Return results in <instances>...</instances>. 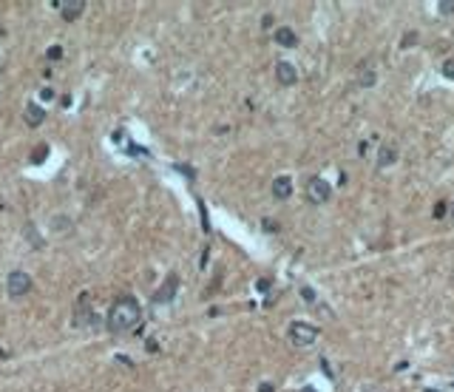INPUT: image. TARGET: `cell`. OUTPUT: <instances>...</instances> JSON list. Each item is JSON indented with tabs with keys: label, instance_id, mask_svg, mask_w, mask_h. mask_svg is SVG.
<instances>
[{
	"label": "cell",
	"instance_id": "1",
	"mask_svg": "<svg viewBox=\"0 0 454 392\" xmlns=\"http://www.w3.org/2000/svg\"><path fill=\"white\" fill-rule=\"evenodd\" d=\"M142 318V307L134 296H120L108 310V318H105V327L111 332H128L131 327H136Z\"/></svg>",
	"mask_w": 454,
	"mask_h": 392
},
{
	"label": "cell",
	"instance_id": "2",
	"mask_svg": "<svg viewBox=\"0 0 454 392\" xmlns=\"http://www.w3.org/2000/svg\"><path fill=\"white\" fill-rule=\"evenodd\" d=\"M287 338L292 347H312L315 338H318V327H312L306 321H292L287 327Z\"/></svg>",
	"mask_w": 454,
	"mask_h": 392
},
{
	"label": "cell",
	"instance_id": "3",
	"mask_svg": "<svg viewBox=\"0 0 454 392\" xmlns=\"http://www.w3.org/2000/svg\"><path fill=\"white\" fill-rule=\"evenodd\" d=\"M100 321H102V318H100V315H96L94 310L86 304V296H82V298H80V304L74 307L71 324H74L77 330H96V327H100Z\"/></svg>",
	"mask_w": 454,
	"mask_h": 392
},
{
	"label": "cell",
	"instance_id": "4",
	"mask_svg": "<svg viewBox=\"0 0 454 392\" xmlns=\"http://www.w3.org/2000/svg\"><path fill=\"white\" fill-rule=\"evenodd\" d=\"M330 196H332V185L326 179H321V176L306 179V199L312 205H324V202H330Z\"/></svg>",
	"mask_w": 454,
	"mask_h": 392
},
{
	"label": "cell",
	"instance_id": "5",
	"mask_svg": "<svg viewBox=\"0 0 454 392\" xmlns=\"http://www.w3.org/2000/svg\"><path fill=\"white\" fill-rule=\"evenodd\" d=\"M32 290V276L23 270H14L9 273V279H6V293H9L12 298H23Z\"/></svg>",
	"mask_w": 454,
	"mask_h": 392
},
{
	"label": "cell",
	"instance_id": "6",
	"mask_svg": "<svg viewBox=\"0 0 454 392\" xmlns=\"http://www.w3.org/2000/svg\"><path fill=\"white\" fill-rule=\"evenodd\" d=\"M176 290H179V276H168L165 279V284L154 293V304H168V301H174V296H176Z\"/></svg>",
	"mask_w": 454,
	"mask_h": 392
},
{
	"label": "cell",
	"instance_id": "7",
	"mask_svg": "<svg viewBox=\"0 0 454 392\" xmlns=\"http://www.w3.org/2000/svg\"><path fill=\"white\" fill-rule=\"evenodd\" d=\"M52 6H57V9H62V20H77L80 15H82V9H86V0H68V3H62V0H54Z\"/></svg>",
	"mask_w": 454,
	"mask_h": 392
},
{
	"label": "cell",
	"instance_id": "8",
	"mask_svg": "<svg viewBox=\"0 0 454 392\" xmlns=\"http://www.w3.org/2000/svg\"><path fill=\"white\" fill-rule=\"evenodd\" d=\"M23 122H26L28 128H40V125L46 122V111H43V105L28 103V105H26V111H23Z\"/></svg>",
	"mask_w": 454,
	"mask_h": 392
},
{
	"label": "cell",
	"instance_id": "9",
	"mask_svg": "<svg viewBox=\"0 0 454 392\" xmlns=\"http://www.w3.org/2000/svg\"><path fill=\"white\" fill-rule=\"evenodd\" d=\"M276 77H278L281 86H296V83H298V71H296V66H290L287 60H281L278 66H276Z\"/></svg>",
	"mask_w": 454,
	"mask_h": 392
},
{
	"label": "cell",
	"instance_id": "10",
	"mask_svg": "<svg viewBox=\"0 0 454 392\" xmlns=\"http://www.w3.org/2000/svg\"><path fill=\"white\" fill-rule=\"evenodd\" d=\"M272 196L276 199H290L292 196V179L290 176H276L272 179Z\"/></svg>",
	"mask_w": 454,
	"mask_h": 392
},
{
	"label": "cell",
	"instance_id": "11",
	"mask_svg": "<svg viewBox=\"0 0 454 392\" xmlns=\"http://www.w3.org/2000/svg\"><path fill=\"white\" fill-rule=\"evenodd\" d=\"M398 162V148L394 145H380L378 148V157H375V165L378 168H389Z\"/></svg>",
	"mask_w": 454,
	"mask_h": 392
},
{
	"label": "cell",
	"instance_id": "12",
	"mask_svg": "<svg viewBox=\"0 0 454 392\" xmlns=\"http://www.w3.org/2000/svg\"><path fill=\"white\" fill-rule=\"evenodd\" d=\"M276 43L278 46H284V49H296L298 46V35L292 32V29H287V26H281V29H276Z\"/></svg>",
	"mask_w": 454,
	"mask_h": 392
},
{
	"label": "cell",
	"instance_id": "13",
	"mask_svg": "<svg viewBox=\"0 0 454 392\" xmlns=\"http://www.w3.org/2000/svg\"><path fill=\"white\" fill-rule=\"evenodd\" d=\"M375 80H378V71L369 66V63H360L358 66V86L369 88V86H375Z\"/></svg>",
	"mask_w": 454,
	"mask_h": 392
},
{
	"label": "cell",
	"instance_id": "14",
	"mask_svg": "<svg viewBox=\"0 0 454 392\" xmlns=\"http://www.w3.org/2000/svg\"><path fill=\"white\" fill-rule=\"evenodd\" d=\"M46 157H48V145H46V142H40V145H37V148L32 151L28 162H32V165H43V162H46Z\"/></svg>",
	"mask_w": 454,
	"mask_h": 392
},
{
	"label": "cell",
	"instance_id": "15",
	"mask_svg": "<svg viewBox=\"0 0 454 392\" xmlns=\"http://www.w3.org/2000/svg\"><path fill=\"white\" fill-rule=\"evenodd\" d=\"M440 71H443V77H446V80H454V57H448V60L440 66Z\"/></svg>",
	"mask_w": 454,
	"mask_h": 392
},
{
	"label": "cell",
	"instance_id": "16",
	"mask_svg": "<svg viewBox=\"0 0 454 392\" xmlns=\"http://www.w3.org/2000/svg\"><path fill=\"white\" fill-rule=\"evenodd\" d=\"M414 43H418V32H406V37L400 40V49H412Z\"/></svg>",
	"mask_w": 454,
	"mask_h": 392
},
{
	"label": "cell",
	"instance_id": "17",
	"mask_svg": "<svg viewBox=\"0 0 454 392\" xmlns=\"http://www.w3.org/2000/svg\"><path fill=\"white\" fill-rule=\"evenodd\" d=\"M26 236H28V239H32V244H34V247H43V239H40V236H37L34 225H28V227H26Z\"/></svg>",
	"mask_w": 454,
	"mask_h": 392
},
{
	"label": "cell",
	"instance_id": "18",
	"mask_svg": "<svg viewBox=\"0 0 454 392\" xmlns=\"http://www.w3.org/2000/svg\"><path fill=\"white\" fill-rule=\"evenodd\" d=\"M448 208H452V205H446V202H437V205H434V219H446Z\"/></svg>",
	"mask_w": 454,
	"mask_h": 392
},
{
	"label": "cell",
	"instance_id": "19",
	"mask_svg": "<svg viewBox=\"0 0 454 392\" xmlns=\"http://www.w3.org/2000/svg\"><path fill=\"white\" fill-rule=\"evenodd\" d=\"M46 57H48V60H62V49L60 46H52V49L46 52Z\"/></svg>",
	"mask_w": 454,
	"mask_h": 392
},
{
	"label": "cell",
	"instance_id": "20",
	"mask_svg": "<svg viewBox=\"0 0 454 392\" xmlns=\"http://www.w3.org/2000/svg\"><path fill=\"white\" fill-rule=\"evenodd\" d=\"M440 12H443V15H454V0H443V3H440Z\"/></svg>",
	"mask_w": 454,
	"mask_h": 392
},
{
	"label": "cell",
	"instance_id": "21",
	"mask_svg": "<svg viewBox=\"0 0 454 392\" xmlns=\"http://www.w3.org/2000/svg\"><path fill=\"white\" fill-rule=\"evenodd\" d=\"M301 296H304V301H315V290L312 287H301Z\"/></svg>",
	"mask_w": 454,
	"mask_h": 392
},
{
	"label": "cell",
	"instance_id": "22",
	"mask_svg": "<svg viewBox=\"0 0 454 392\" xmlns=\"http://www.w3.org/2000/svg\"><path fill=\"white\" fill-rule=\"evenodd\" d=\"M256 287L262 290V293H267V290H270V279H258L256 281Z\"/></svg>",
	"mask_w": 454,
	"mask_h": 392
},
{
	"label": "cell",
	"instance_id": "23",
	"mask_svg": "<svg viewBox=\"0 0 454 392\" xmlns=\"http://www.w3.org/2000/svg\"><path fill=\"white\" fill-rule=\"evenodd\" d=\"M321 369L326 372V378H330V381L335 378V375H332V369H330V364H326V358H321Z\"/></svg>",
	"mask_w": 454,
	"mask_h": 392
},
{
	"label": "cell",
	"instance_id": "24",
	"mask_svg": "<svg viewBox=\"0 0 454 392\" xmlns=\"http://www.w3.org/2000/svg\"><path fill=\"white\" fill-rule=\"evenodd\" d=\"M262 225H264V230H272V233H276V230H278V225H276V222H270V219H264Z\"/></svg>",
	"mask_w": 454,
	"mask_h": 392
},
{
	"label": "cell",
	"instance_id": "25",
	"mask_svg": "<svg viewBox=\"0 0 454 392\" xmlns=\"http://www.w3.org/2000/svg\"><path fill=\"white\" fill-rule=\"evenodd\" d=\"M40 97H43V100H54V91H52V88H43V91H40Z\"/></svg>",
	"mask_w": 454,
	"mask_h": 392
},
{
	"label": "cell",
	"instance_id": "26",
	"mask_svg": "<svg viewBox=\"0 0 454 392\" xmlns=\"http://www.w3.org/2000/svg\"><path fill=\"white\" fill-rule=\"evenodd\" d=\"M258 392H276V386H272V383H262V386H258Z\"/></svg>",
	"mask_w": 454,
	"mask_h": 392
},
{
	"label": "cell",
	"instance_id": "27",
	"mask_svg": "<svg viewBox=\"0 0 454 392\" xmlns=\"http://www.w3.org/2000/svg\"><path fill=\"white\" fill-rule=\"evenodd\" d=\"M301 392H318V389H315V386H304Z\"/></svg>",
	"mask_w": 454,
	"mask_h": 392
},
{
	"label": "cell",
	"instance_id": "28",
	"mask_svg": "<svg viewBox=\"0 0 454 392\" xmlns=\"http://www.w3.org/2000/svg\"><path fill=\"white\" fill-rule=\"evenodd\" d=\"M448 216H452V225H454V205L448 208Z\"/></svg>",
	"mask_w": 454,
	"mask_h": 392
}]
</instances>
